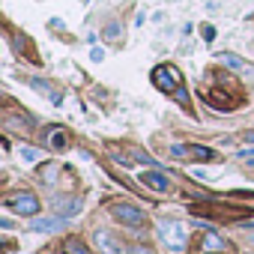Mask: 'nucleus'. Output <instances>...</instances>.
Returning a JSON list of instances; mask_svg holds the SVG:
<instances>
[{
  "label": "nucleus",
  "instance_id": "f3484780",
  "mask_svg": "<svg viewBox=\"0 0 254 254\" xmlns=\"http://www.w3.org/2000/svg\"><path fill=\"white\" fill-rule=\"evenodd\" d=\"M203 39H209V42H212V39H215V27H209V24H206V27H203Z\"/></svg>",
  "mask_w": 254,
  "mask_h": 254
},
{
  "label": "nucleus",
  "instance_id": "0eeeda50",
  "mask_svg": "<svg viewBox=\"0 0 254 254\" xmlns=\"http://www.w3.org/2000/svg\"><path fill=\"white\" fill-rule=\"evenodd\" d=\"M215 60H218V63H224V66H227V69H233V72H242V75H254V69H251V66H245V60H242V57H236V54H230V51L218 54Z\"/></svg>",
  "mask_w": 254,
  "mask_h": 254
},
{
  "label": "nucleus",
  "instance_id": "7ed1b4c3",
  "mask_svg": "<svg viewBox=\"0 0 254 254\" xmlns=\"http://www.w3.org/2000/svg\"><path fill=\"white\" fill-rule=\"evenodd\" d=\"M3 203L12 209V212H18V215H36L39 212V200L30 194V191H18V194H6L3 197Z\"/></svg>",
  "mask_w": 254,
  "mask_h": 254
},
{
  "label": "nucleus",
  "instance_id": "f03ea898",
  "mask_svg": "<svg viewBox=\"0 0 254 254\" xmlns=\"http://www.w3.org/2000/svg\"><path fill=\"white\" fill-rule=\"evenodd\" d=\"M153 84L165 93H177L183 87V75L177 66H159V69H153Z\"/></svg>",
  "mask_w": 254,
  "mask_h": 254
},
{
  "label": "nucleus",
  "instance_id": "1a4fd4ad",
  "mask_svg": "<svg viewBox=\"0 0 254 254\" xmlns=\"http://www.w3.org/2000/svg\"><path fill=\"white\" fill-rule=\"evenodd\" d=\"M51 206H54L60 215H66V218H72V215H78V212H81V203H78L75 197H54V200H51Z\"/></svg>",
  "mask_w": 254,
  "mask_h": 254
},
{
  "label": "nucleus",
  "instance_id": "f257e3e1",
  "mask_svg": "<svg viewBox=\"0 0 254 254\" xmlns=\"http://www.w3.org/2000/svg\"><path fill=\"white\" fill-rule=\"evenodd\" d=\"M159 236H162V242L168 245V251H183L186 242H189V230H186L180 221H168V218L159 221Z\"/></svg>",
  "mask_w": 254,
  "mask_h": 254
},
{
  "label": "nucleus",
  "instance_id": "2eb2a0df",
  "mask_svg": "<svg viewBox=\"0 0 254 254\" xmlns=\"http://www.w3.org/2000/svg\"><path fill=\"white\" fill-rule=\"evenodd\" d=\"M129 254H153V248H147V245H132Z\"/></svg>",
  "mask_w": 254,
  "mask_h": 254
},
{
  "label": "nucleus",
  "instance_id": "39448f33",
  "mask_svg": "<svg viewBox=\"0 0 254 254\" xmlns=\"http://www.w3.org/2000/svg\"><path fill=\"white\" fill-rule=\"evenodd\" d=\"M96 245L102 248V254H129V248H126L111 230H96Z\"/></svg>",
  "mask_w": 254,
  "mask_h": 254
},
{
  "label": "nucleus",
  "instance_id": "dca6fc26",
  "mask_svg": "<svg viewBox=\"0 0 254 254\" xmlns=\"http://www.w3.org/2000/svg\"><path fill=\"white\" fill-rule=\"evenodd\" d=\"M90 60H93V63L105 60V51H102V48H93V51H90Z\"/></svg>",
  "mask_w": 254,
  "mask_h": 254
},
{
  "label": "nucleus",
  "instance_id": "423d86ee",
  "mask_svg": "<svg viewBox=\"0 0 254 254\" xmlns=\"http://www.w3.org/2000/svg\"><path fill=\"white\" fill-rule=\"evenodd\" d=\"M141 183H144L147 189L159 191V194H168V191H171V180H168V174H162L159 168H156V171H144V174H141Z\"/></svg>",
  "mask_w": 254,
  "mask_h": 254
},
{
  "label": "nucleus",
  "instance_id": "6ab92c4d",
  "mask_svg": "<svg viewBox=\"0 0 254 254\" xmlns=\"http://www.w3.org/2000/svg\"><path fill=\"white\" fill-rule=\"evenodd\" d=\"M251 165H254V159H251Z\"/></svg>",
  "mask_w": 254,
  "mask_h": 254
},
{
  "label": "nucleus",
  "instance_id": "412c9836",
  "mask_svg": "<svg viewBox=\"0 0 254 254\" xmlns=\"http://www.w3.org/2000/svg\"><path fill=\"white\" fill-rule=\"evenodd\" d=\"M209 254H215V251H209Z\"/></svg>",
  "mask_w": 254,
  "mask_h": 254
},
{
  "label": "nucleus",
  "instance_id": "20e7f679",
  "mask_svg": "<svg viewBox=\"0 0 254 254\" xmlns=\"http://www.w3.org/2000/svg\"><path fill=\"white\" fill-rule=\"evenodd\" d=\"M111 215H114L117 221H123V224H129V227H141V224L147 221L144 209H138V206H132V203H111Z\"/></svg>",
  "mask_w": 254,
  "mask_h": 254
},
{
  "label": "nucleus",
  "instance_id": "f8f14e48",
  "mask_svg": "<svg viewBox=\"0 0 254 254\" xmlns=\"http://www.w3.org/2000/svg\"><path fill=\"white\" fill-rule=\"evenodd\" d=\"M206 102H212V105H218V108H230V105H233L224 93H206Z\"/></svg>",
  "mask_w": 254,
  "mask_h": 254
},
{
  "label": "nucleus",
  "instance_id": "4468645a",
  "mask_svg": "<svg viewBox=\"0 0 254 254\" xmlns=\"http://www.w3.org/2000/svg\"><path fill=\"white\" fill-rule=\"evenodd\" d=\"M51 147H57V150H63V147H66V135H63L60 129H54V138H51Z\"/></svg>",
  "mask_w": 254,
  "mask_h": 254
},
{
  "label": "nucleus",
  "instance_id": "a211bd4d",
  "mask_svg": "<svg viewBox=\"0 0 254 254\" xmlns=\"http://www.w3.org/2000/svg\"><path fill=\"white\" fill-rule=\"evenodd\" d=\"M245 138H248V141H251V144H254V135H245Z\"/></svg>",
  "mask_w": 254,
  "mask_h": 254
},
{
  "label": "nucleus",
  "instance_id": "aec40b11",
  "mask_svg": "<svg viewBox=\"0 0 254 254\" xmlns=\"http://www.w3.org/2000/svg\"><path fill=\"white\" fill-rule=\"evenodd\" d=\"M251 242H254V236H251Z\"/></svg>",
  "mask_w": 254,
  "mask_h": 254
},
{
  "label": "nucleus",
  "instance_id": "ddd939ff",
  "mask_svg": "<svg viewBox=\"0 0 254 254\" xmlns=\"http://www.w3.org/2000/svg\"><path fill=\"white\" fill-rule=\"evenodd\" d=\"M21 159H24V162H36V159H42V153L33 150V147H21Z\"/></svg>",
  "mask_w": 254,
  "mask_h": 254
},
{
  "label": "nucleus",
  "instance_id": "6e6552de",
  "mask_svg": "<svg viewBox=\"0 0 254 254\" xmlns=\"http://www.w3.org/2000/svg\"><path fill=\"white\" fill-rule=\"evenodd\" d=\"M63 224H66V218H57V215H51V218H36V215H33L30 230H36V233H51V230H60Z\"/></svg>",
  "mask_w": 254,
  "mask_h": 254
},
{
  "label": "nucleus",
  "instance_id": "9b49d317",
  "mask_svg": "<svg viewBox=\"0 0 254 254\" xmlns=\"http://www.w3.org/2000/svg\"><path fill=\"white\" fill-rule=\"evenodd\" d=\"M221 245H224V242H221V236H218L215 230H209V233H206V239H203V248H206V251H218Z\"/></svg>",
  "mask_w": 254,
  "mask_h": 254
},
{
  "label": "nucleus",
  "instance_id": "9d476101",
  "mask_svg": "<svg viewBox=\"0 0 254 254\" xmlns=\"http://www.w3.org/2000/svg\"><path fill=\"white\" fill-rule=\"evenodd\" d=\"M63 248H66V254H90V251H87V245H84L78 236H69Z\"/></svg>",
  "mask_w": 254,
  "mask_h": 254
}]
</instances>
